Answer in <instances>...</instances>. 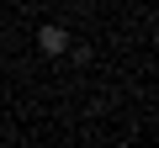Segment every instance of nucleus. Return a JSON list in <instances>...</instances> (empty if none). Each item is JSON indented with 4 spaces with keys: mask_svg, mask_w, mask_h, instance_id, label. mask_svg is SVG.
<instances>
[{
    "mask_svg": "<svg viewBox=\"0 0 159 148\" xmlns=\"http://www.w3.org/2000/svg\"><path fill=\"white\" fill-rule=\"evenodd\" d=\"M37 48H43L48 58H58V53L69 48V37H64V27H43V32H37Z\"/></svg>",
    "mask_w": 159,
    "mask_h": 148,
    "instance_id": "f257e3e1",
    "label": "nucleus"
}]
</instances>
